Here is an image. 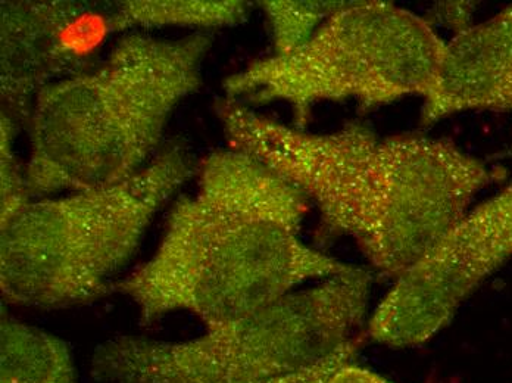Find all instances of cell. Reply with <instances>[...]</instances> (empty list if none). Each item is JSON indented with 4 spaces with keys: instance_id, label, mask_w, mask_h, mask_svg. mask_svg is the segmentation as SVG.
<instances>
[{
    "instance_id": "cell-1",
    "label": "cell",
    "mask_w": 512,
    "mask_h": 383,
    "mask_svg": "<svg viewBox=\"0 0 512 383\" xmlns=\"http://www.w3.org/2000/svg\"><path fill=\"white\" fill-rule=\"evenodd\" d=\"M215 111L230 148L292 183L329 232L354 239L371 266L393 279L502 177L445 137L383 136L358 123L309 133L229 98Z\"/></svg>"
},
{
    "instance_id": "cell-2",
    "label": "cell",
    "mask_w": 512,
    "mask_h": 383,
    "mask_svg": "<svg viewBox=\"0 0 512 383\" xmlns=\"http://www.w3.org/2000/svg\"><path fill=\"white\" fill-rule=\"evenodd\" d=\"M196 176L195 191L174 202L154 255L115 286L143 325L186 311L212 328L351 269L305 244L311 204L252 155L212 152Z\"/></svg>"
},
{
    "instance_id": "cell-3",
    "label": "cell",
    "mask_w": 512,
    "mask_h": 383,
    "mask_svg": "<svg viewBox=\"0 0 512 383\" xmlns=\"http://www.w3.org/2000/svg\"><path fill=\"white\" fill-rule=\"evenodd\" d=\"M214 37L128 33L99 64L45 87L28 124L31 199L114 185L152 160L171 115L202 86Z\"/></svg>"
},
{
    "instance_id": "cell-4",
    "label": "cell",
    "mask_w": 512,
    "mask_h": 383,
    "mask_svg": "<svg viewBox=\"0 0 512 383\" xmlns=\"http://www.w3.org/2000/svg\"><path fill=\"white\" fill-rule=\"evenodd\" d=\"M193 174L176 146L123 182L31 199L0 223L3 300L62 310L115 291L156 214Z\"/></svg>"
},
{
    "instance_id": "cell-5",
    "label": "cell",
    "mask_w": 512,
    "mask_h": 383,
    "mask_svg": "<svg viewBox=\"0 0 512 383\" xmlns=\"http://www.w3.org/2000/svg\"><path fill=\"white\" fill-rule=\"evenodd\" d=\"M371 283L352 266L189 341L120 336L96 348L90 373L99 383H267L354 341Z\"/></svg>"
},
{
    "instance_id": "cell-6",
    "label": "cell",
    "mask_w": 512,
    "mask_h": 383,
    "mask_svg": "<svg viewBox=\"0 0 512 383\" xmlns=\"http://www.w3.org/2000/svg\"><path fill=\"white\" fill-rule=\"evenodd\" d=\"M445 40L429 21L390 2H349L307 43L256 59L224 80L226 98L245 105L283 102L299 129L321 102L362 108L424 96L435 82Z\"/></svg>"
},
{
    "instance_id": "cell-7",
    "label": "cell",
    "mask_w": 512,
    "mask_h": 383,
    "mask_svg": "<svg viewBox=\"0 0 512 383\" xmlns=\"http://www.w3.org/2000/svg\"><path fill=\"white\" fill-rule=\"evenodd\" d=\"M511 257L512 180L396 277L368 320V336L387 347L424 344Z\"/></svg>"
},
{
    "instance_id": "cell-8",
    "label": "cell",
    "mask_w": 512,
    "mask_h": 383,
    "mask_svg": "<svg viewBox=\"0 0 512 383\" xmlns=\"http://www.w3.org/2000/svg\"><path fill=\"white\" fill-rule=\"evenodd\" d=\"M111 2L6 0L0 6V93L6 114L27 121L45 87L90 65L114 34Z\"/></svg>"
},
{
    "instance_id": "cell-9",
    "label": "cell",
    "mask_w": 512,
    "mask_h": 383,
    "mask_svg": "<svg viewBox=\"0 0 512 383\" xmlns=\"http://www.w3.org/2000/svg\"><path fill=\"white\" fill-rule=\"evenodd\" d=\"M423 101V126L461 112H512V5L445 43Z\"/></svg>"
},
{
    "instance_id": "cell-10",
    "label": "cell",
    "mask_w": 512,
    "mask_h": 383,
    "mask_svg": "<svg viewBox=\"0 0 512 383\" xmlns=\"http://www.w3.org/2000/svg\"><path fill=\"white\" fill-rule=\"evenodd\" d=\"M0 383H77L70 345L3 311Z\"/></svg>"
},
{
    "instance_id": "cell-11",
    "label": "cell",
    "mask_w": 512,
    "mask_h": 383,
    "mask_svg": "<svg viewBox=\"0 0 512 383\" xmlns=\"http://www.w3.org/2000/svg\"><path fill=\"white\" fill-rule=\"evenodd\" d=\"M249 9L243 0H124L111 2V21L115 33L164 27L206 31L239 26Z\"/></svg>"
},
{
    "instance_id": "cell-12",
    "label": "cell",
    "mask_w": 512,
    "mask_h": 383,
    "mask_svg": "<svg viewBox=\"0 0 512 383\" xmlns=\"http://www.w3.org/2000/svg\"><path fill=\"white\" fill-rule=\"evenodd\" d=\"M349 2L342 0H264L259 2L273 33L274 55H287Z\"/></svg>"
},
{
    "instance_id": "cell-13",
    "label": "cell",
    "mask_w": 512,
    "mask_h": 383,
    "mask_svg": "<svg viewBox=\"0 0 512 383\" xmlns=\"http://www.w3.org/2000/svg\"><path fill=\"white\" fill-rule=\"evenodd\" d=\"M17 121L2 112L0 120V223L11 219L28 201L26 168L21 167L14 151Z\"/></svg>"
},
{
    "instance_id": "cell-14",
    "label": "cell",
    "mask_w": 512,
    "mask_h": 383,
    "mask_svg": "<svg viewBox=\"0 0 512 383\" xmlns=\"http://www.w3.org/2000/svg\"><path fill=\"white\" fill-rule=\"evenodd\" d=\"M355 353H357V342H348V344L343 345L339 350L334 351L333 354L323 358V360L318 361V363L298 370V372L284 375L282 378L273 379V381L267 383H326L327 379H329L339 367L352 361V358L355 357Z\"/></svg>"
},
{
    "instance_id": "cell-15",
    "label": "cell",
    "mask_w": 512,
    "mask_h": 383,
    "mask_svg": "<svg viewBox=\"0 0 512 383\" xmlns=\"http://www.w3.org/2000/svg\"><path fill=\"white\" fill-rule=\"evenodd\" d=\"M326 383H393L384 379L379 373L373 370L364 369V367L357 366V364L349 363L343 364L342 367L336 370Z\"/></svg>"
}]
</instances>
